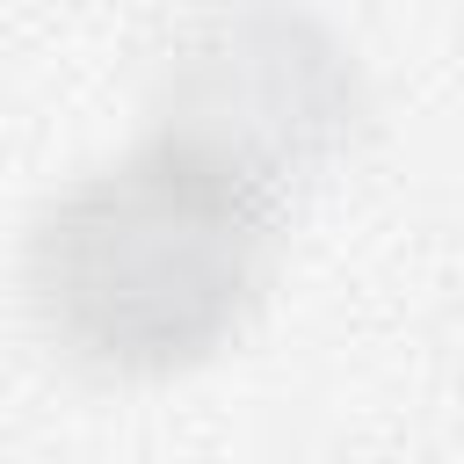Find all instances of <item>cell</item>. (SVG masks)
I'll list each match as a JSON object with an SVG mask.
<instances>
[{
	"mask_svg": "<svg viewBox=\"0 0 464 464\" xmlns=\"http://www.w3.org/2000/svg\"><path fill=\"white\" fill-rule=\"evenodd\" d=\"M188 87L210 109H174L123 167L87 174L36 239L51 326L109 370H174L210 355L276 261L290 174L334 145V58L283 87L261 116H232V87L203 51Z\"/></svg>",
	"mask_w": 464,
	"mask_h": 464,
	"instance_id": "6da1fadb",
	"label": "cell"
}]
</instances>
